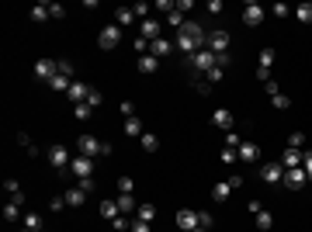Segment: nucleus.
Here are the masks:
<instances>
[{
  "mask_svg": "<svg viewBox=\"0 0 312 232\" xmlns=\"http://www.w3.org/2000/svg\"><path fill=\"white\" fill-rule=\"evenodd\" d=\"M83 201H87V191H80V187H70V191H66V205H70V208H80Z\"/></svg>",
  "mask_w": 312,
  "mask_h": 232,
  "instance_id": "5701e85b",
  "label": "nucleus"
},
{
  "mask_svg": "<svg viewBox=\"0 0 312 232\" xmlns=\"http://www.w3.org/2000/svg\"><path fill=\"white\" fill-rule=\"evenodd\" d=\"M212 222H215V219H212L208 212H198V226H201V229H212Z\"/></svg>",
  "mask_w": 312,
  "mask_h": 232,
  "instance_id": "09e8293b",
  "label": "nucleus"
},
{
  "mask_svg": "<svg viewBox=\"0 0 312 232\" xmlns=\"http://www.w3.org/2000/svg\"><path fill=\"white\" fill-rule=\"evenodd\" d=\"M309 180H312V173H309Z\"/></svg>",
  "mask_w": 312,
  "mask_h": 232,
  "instance_id": "680f3d73",
  "label": "nucleus"
},
{
  "mask_svg": "<svg viewBox=\"0 0 312 232\" xmlns=\"http://www.w3.org/2000/svg\"><path fill=\"white\" fill-rule=\"evenodd\" d=\"M132 187H136L132 177H118V191H122V194H132Z\"/></svg>",
  "mask_w": 312,
  "mask_h": 232,
  "instance_id": "c03bdc74",
  "label": "nucleus"
},
{
  "mask_svg": "<svg viewBox=\"0 0 312 232\" xmlns=\"http://www.w3.org/2000/svg\"><path fill=\"white\" fill-rule=\"evenodd\" d=\"M101 215H104V219H111V222H115V219H118V215H122V212H118V201H101Z\"/></svg>",
  "mask_w": 312,
  "mask_h": 232,
  "instance_id": "c85d7f7f",
  "label": "nucleus"
},
{
  "mask_svg": "<svg viewBox=\"0 0 312 232\" xmlns=\"http://www.w3.org/2000/svg\"><path fill=\"white\" fill-rule=\"evenodd\" d=\"M45 159H49V166L52 170H70V149H63V146H49L45 149Z\"/></svg>",
  "mask_w": 312,
  "mask_h": 232,
  "instance_id": "7ed1b4c3",
  "label": "nucleus"
},
{
  "mask_svg": "<svg viewBox=\"0 0 312 232\" xmlns=\"http://www.w3.org/2000/svg\"><path fill=\"white\" fill-rule=\"evenodd\" d=\"M271 104H274L278 111H288V108H292V97H288V94H274V97H271Z\"/></svg>",
  "mask_w": 312,
  "mask_h": 232,
  "instance_id": "473e14b6",
  "label": "nucleus"
},
{
  "mask_svg": "<svg viewBox=\"0 0 312 232\" xmlns=\"http://www.w3.org/2000/svg\"><path fill=\"white\" fill-rule=\"evenodd\" d=\"M77 153L87 156V159L104 156V142H101V139H94V135H80V139H77Z\"/></svg>",
  "mask_w": 312,
  "mask_h": 232,
  "instance_id": "f03ea898",
  "label": "nucleus"
},
{
  "mask_svg": "<svg viewBox=\"0 0 312 232\" xmlns=\"http://www.w3.org/2000/svg\"><path fill=\"white\" fill-rule=\"evenodd\" d=\"M173 52V42L170 38H153L150 42V56H156V59H163V56H170Z\"/></svg>",
  "mask_w": 312,
  "mask_h": 232,
  "instance_id": "ddd939ff",
  "label": "nucleus"
},
{
  "mask_svg": "<svg viewBox=\"0 0 312 232\" xmlns=\"http://www.w3.org/2000/svg\"><path fill=\"white\" fill-rule=\"evenodd\" d=\"M59 73V59H38L35 63V77L38 80H52Z\"/></svg>",
  "mask_w": 312,
  "mask_h": 232,
  "instance_id": "9b49d317",
  "label": "nucleus"
},
{
  "mask_svg": "<svg viewBox=\"0 0 312 232\" xmlns=\"http://www.w3.org/2000/svg\"><path fill=\"white\" fill-rule=\"evenodd\" d=\"M166 24L180 31V28H184V14H180V10H170V14H166Z\"/></svg>",
  "mask_w": 312,
  "mask_h": 232,
  "instance_id": "f704fd0d",
  "label": "nucleus"
},
{
  "mask_svg": "<svg viewBox=\"0 0 312 232\" xmlns=\"http://www.w3.org/2000/svg\"><path fill=\"white\" fill-rule=\"evenodd\" d=\"M253 219H257V229H260V232H271V226H274V215H271V212H264V208H260Z\"/></svg>",
  "mask_w": 312,
  "mask_h": 232,
  "instance_id": "b1692460",
  "label": "nucleus"
},
{
  "mask_svg": "<svg viewBox=\"0 0 312 232\" xmlns=\"http://www.w3.org/2000/svg\"><path fill=\"white\" fill-rule=\"evenodd\" d=\"M59 73H63V77H70V80H73V63H70V59H59Z\"/></svg>",
  "mask_w": 312,
  "mask_h": 232,
  "instance_id": "8fccbe9b",
  "label": "nucleus"
},
{
  "mask_svg": "<svg viewBox=\"0 0 312 232\" xmlns=\"http://www.w3.org/2000/svg\"><path fill=\"white\" fill-rule=\"evenodd\" d=\"M271 14H274V17H288V14H292V7H288V3H274V7H271Z\"/></svg>",
  "mask_w": 312,
  "mask_h": 232,
  "instance_id": "79ce46f5",
  "label": "nucleus"
},
{
  "mask_svg": "<svg viewBox=\"0 0 312 232\" xmlns=\"http://www.w3.org/2000/svg\"><path fill=\"white\" fill-rule=\"evenodd\" d=\"M73 115H77L80 121H83V118H90V104H77V108H73Z\"/></svg>",
  "mask_w": 312,
  "mask_h": 232,
  "instance_id": "3c124183",
  "label": "nucleus"
},
{
  "mask_svg": "<svg viewBox=\"0 0 312 232\" xmlns=\"http://www.w3.org/2000/svg\"><path fill=\"white\" fill-rule=\"evenodd\" d=\"M139 35H143L146 42H153V38H159V21H156V17H146V21L139 24Z\"/></svg>",
  "mask_w": 312,
  "mask_h": 232,
  "instance_id": "2eb2a0df",
  "label": "nucleus"
},
{
  "mask_svg": "<svg viewBox=\"0 0 312 232\" xmlns=\"http://www.w3.org/2000/svg\"><path fill=\"white\" fill-rule=\"evenodd\" d=\"M208 49L215 56H229V31H212L208 35Z\"/></svg>",
  "mask_w": 312,
  "mask_h": 232,
  "instance_id": "0eeeda50",
  "label": "nucleus"
},
{
  "mask_svg": "<svg viewBox=\"0 0 312 232\" xmlns=\"http://www.w3.org/2000/svg\"><path fill=\"white\" fill-rule=\"evenodd\" d=\"M63 208H66V194H59V198L49 201V212H63Z\"/></svg>",
  "mask_w": 312,
  "mask_h": 232,
  "instance_id": "a18cd8bd",
  "label": "nucleus"
},
{
  "mask_svg": "<svg viewBox=\"0 0 312 232\" xmlns=\"http://www.w3.org/2000/svg\"><path fill=\"white\" fill-rule=\"evenodd\" d=\"M136 219H139V222H153V219H156V208H153V205H139Z\"/></svg>",
  "mask_w": 312,
  "mask_h": 232,
  "instance_id": "2f4dec72",
  "label": "nucleus"
},
{
  "mask_svg": "<svg viewBox=\"0 0 312 232\" xmlns=\"http://www.w3.org/2000/svg\"><path fill=\"white\" fill-rule=\"evenodd\" d=\"M309 184V173L302 170V166H292V170H285V187L288 191H302Z\"/></svg>",
  "mask_w": 312,
  "mask_h": 232,
  "instance_id": "39448f33",
  "label": "nucleus"
},
{
  "mask_svg": "<svg viewBox=\"0 0 312 232\" xmlns=\"http://www.w3.org/2000/svg\"><path fill=\"white\" fill-rule=\"evenodd\" d=\"M129 232H150V222H139V219H136V222H132V229Z\"/></svg>",
  "mask_w": 312,
  "mask_h": 232,
  "instance_id": "4d7b16f0",
  "label": "nucleus"
},
{
  "mask_svg": "<svg viewBox=\"0 0 312 232\" xmlns=\"http://www.w3.org/2000/svg\"><path fill=\"white\" fill-rule=\"evenodd\" d=\"M125 135L143 139V121H139V118H125Z\"/></svg>",
  "mask_w": 312,
  "mask_h": 232,
  "instance_id": "393cba45",
  "label": "nucleus"
},
{
  "mask_svg": "<svg viewBox=\"0 0 312 232\" xmlns=\"http://www.w3.org/2000/svg\"><path fill=\"white\" fill-rule=\"evenodd\" d=\"M101 101H104V97H101V90H94V87H90V94H87V104H90V108H97Z\"/></svg>",
  "mask_w": 312,
  "mask_h": 232,
  "instance_id": "de8ad7c7",
  "label": "nucleus"
},
{
  "mask_svg": "<svg viewBox=\"0 0 312 232\" xmlns=\"http://www.w3.org/2000/svg\"><path fill=\"white\" fill-rule=\"evenodd\" d=\"M257 156H260L257 142H243V146H239V159H243V163H257Z\"/></svg>",
  "mask_w": 312,
  "mask_h": 232,
  "instance_id": "a211bd4d",
  "label": "nucleus"
},
{
  "mask_svg": "<svg viewBox=\"0 0 312 232\" xmlns=\"http://www.w3.org/2000/svg\"><path fill=\"white\" fill-rule=\"evenodd\" d=\"M132 49H136L139 56H146V52H150V42H146V38L139 35V38H132Z\"/></svg>",
  "mask_w": 312,
  "mask_h": 232,
  "instance_id": "ea45409f",
  "label": "nucleus"
},
{
  "mask_svg": "<svg viewBox=\"0 0 312 232\" xmlns=\"http://www.w3.org/2000/svg\"><path fill=\"white\" fill-rule=\"evenodd\" d=\"M208 14H222V0H208Z\"/></svg>",
  "mask_w": 312,
  "mask_h": 232,
  "instance_id": "13d9d810",
  "label": "nucleus"
},
{
  "mask_svg": "<svg viewBox=\"0 0 312 232\" xmlns=\"http://www.w3.org/2000/svg\"><path fill=\"white\" fill-rule=\"evenodd\" d=\"M87 94H90V87H87V83H80V80H73V87H70V94H66V97H70L73 104H87Z\"/></svg>",
  "mask_w": 312,
  "mask_h": 232,
  "instance_id": "dca6fc26",
  "label": "nucleus"
},
{
  "mask_svg": "<svg viewBox=\"0 0 312 232\" xmlns=\"http://www.w3.org/2000/svg\"><path fill=\"white\" fill-rule=\"evenodd\" d=\"M194 232H208V229H201V226H198V229H194Z\"/></svg>",
  "mask_w": 312,
  "mask_h": 232,
  "instance_id": "052dcab7",
  "label": "nucleus"
},
{
  "mask_svg": "<svg viewBox=\"0 0 312 232\" xmlns=\"http://www.w3.org/2000/svg\"><path fill=\"white\" fill-rule=\"evenodd\" d=\"M139 142H143V149H146V153H156V149H159V139H156L153 132H143V139H139Z\"/></svg>",
  "mask_w": 312,
  "mask_h": 232,
  "instance_id": "7c9ffc66",
  "label": "nucleus"
},
{
  "mask_svg": "<svg viewBox=\"0 0 312 232\" xmlns=\"http://www.w3.org/2000/svg\"><path fill=\"white\" fill-rule=\"evenodd\" d=\"M156 10H166V14H170V10H177V3H170V0H159V3H153Z\"/></svg>",
  "mask_w": 312,
  "mask_h": 232,
  "instance_id": "5fc2aeb1",
  "label": "nucleus"
},
{
  "mask_svg": "<svg viewBox=\"0 0 312 232\" xmlns=\"http://www.w3.org/2000/svg\"><path fill=\"white\" fill-rule=\"evenodd\" d=\"M115 229L125 232V229H132V226H129V219H125V215H118V219H115Z\"/></svg>",
  "mask_w": 312,
  "mask_h": 232,
  "instance_id": "6e6d98bb",
  "label": "nucleus"
},
{
  "mask_svg": "<svg viewBox=\"0 0 312 232\" xmlns=\"http://www.w3.org/2000/svg\"><path fill=\"white\" fill-rule=\"evenodd\" d=\"M177 229L194 232L198 229V212H194V208H180V212H177Z\"/></svg>",
  "mask_w": 312,
  "mask_h": 232,
  "instance_id": "9d476101",
  "label": "nucleus"
},
{
  "mask_svg": "<svg viewBox=\"0 0 312 232\" xmlns=\"http://www.w3.org/2000/svg\"><path fill=\"white\" fill-rule=\"evenodd\" d=\"M187 66H194L198 73H208V70H215V66H219V56H215L212 49H198V52L187 59Z\"/></svg>",
  "mask_w": 312,
  "mask_h": 232,
  "instance_id": "f257e3e1",
  "label": "nucleus"
},
{
  "mask_svg": "<svg viewBox=\"0 0 312 232\" xmlns=\"http://www.w3.org/2000/svg\"><path fill=\"white\" fill-rule=\"evenodd\" d=\"M132 21H136V10H132V7H118V10H115V24H118V28H125V24H132Z\"/></svg>",
  "mask_w": 312,
  "mask_h": 232,
  "instance_id": "6ab92c4d",
  "label": "nucleus"
},
{
  "mask_svg": "<svg viewBox=\"0 0 312 232\" xmlns=\"http://www.w3.org/2000/svg\"><path fill=\"white\" fill-rule=\"evenodd\" d=\"M49 87H52V90H59V94H70L73 80H70V77H63V73H56V77L49 80Z\"/></svg>",
  "mask_w": 312,
  "mask_h": 232,
  "instance_id": "4be33fe9",
  "label": "nucleus"
},
{
  "mask_svg": "<svg viewBox=\"0 0 312 232\" xmlns=\"http://www.w3.org/2000/svg\"><path fill=\"white\" fill-rule=\"evenodd\" d=\"M302 170L312 173V153H302Z\"/></svg>",
  "mask_w": 312,
  "mask_h": 232,
  "instance_id": "bf43d9fd",
  "label": "nucleus"
},
{
  "mask_svg": "<svg viewBox=\"0 0 312 232\" xmlns=\"http://www.w3.org/2000/svg\"><path fill=\"white\" fill-rule=\"evenodd\" d=\"M42 232H45V229H42Z\"/></svg>",
  "mask_w": 312,
  "mask_h": 232,
  "instance_id": "0e129e2a",
  "label": "nucleus"
},
{
  "mask_svg": "<svg viewBox=\"0 0 312 232\" xmlns=\"http://www.w3.org/2000/svg\"><path fill=\"white\" fill-rule=\"evenodd\" d=\"M212 121H215L219 128H226V132H233V115H229L226 108H219V111L212 115Z\"/></svg>",
  "mask_w": 312,
  "mask_h": 232,
  "instance_id": "aec40b11",
  "label": "nucleus"
},
{
  "mask_svg": "<svg viewBox=\"0 0 312 232\" xmlns=\"http://www.w3.org/2000/svg\"><path fill=\"white\" fill-rule=\"evenodd\" d=\"M260 180L264 184H281L285 180V166L281 163H264L260 166Z\"/></svg>",
  "mask_w": 312,
  "mask_h": 232,
  "instance_id": "6e6552de",
  "label": "nucleus"
},
{
  "mask_svg": "<svg viewBox=\"0 0 312 232\" xmlns=\"http://www.w3.org/2000/svg\"><path fill=\"white\" fill-rule=\"evenodd\" d=\"M173 42H177V49H180L187 59H191V56L201 49V42H198V38H191V35H184V31H177V38H173Z\"/></svg>",
  "mask_w": 312,
  "mask_h": 232,
  "instance_id": "f8f14e48",
  "label": "nucleus"
},
{
  "mask_svg": "<svg viewBox=\"0 0 312 232\" xmlns=\"http://www.w3.org/2000/svg\"><path fill=\"white\" fill-rule=\"evenodd\" d=\"M49 17L63 21V17H66V7H63V3H49Z\"/></svg>",
  "mask_w": 312,
  "mask_h": 232,
  "instance_id": "58836bf2",
  "label": "nucleus"
},
{
  "mask_svg": "<svg viewBox=\"0 0 312 232\" xmlns=\"http://www.w3.org/2000/svg\"><path fill=\"white\" fill-rule=\"evenodd\" d=\"M24 229L42 232V215H38V212H28V215H24Z\"/></svg>",
  "mask_w": 312,
  "mask_h": 232,
  "instance_id": "c756f323",
  "label": "nucleus"
},
{
  "mask_svg": "<svg viewBox=\"0 0 312 232\" xmlns=\"http://www.w3.org/2000/svg\"><path fill=\"white\" fill-rule=\"evenodd\" d=\"M274 56H278L274 49H264V52H260V66H257V80H260V83H267V80H271V66H274Z\"/></svg>",
  "mask_w": 312,
  "mask_h": 232,
  "instance_id": "1a4fd4ad",
  "label": "nucleus"
},
{
  "mask_svg": "<svg viewBox=\"0 0 312 232\" xmlns=\"http://www.w3.org/2000/svg\"><path fill=\"white\" fill-rule=\"evenodd\" d=\"M24 232H31V229H24Z\"/></svg>",
  "mask_w": 312,
  "mask_h": 232,
  "instance_id": "e2e57ef3",
  "label": "nucleus"
},
{
  "mask_svg": "<svg viewBox=\"0 0 312 232\" xmlns=\"http://www.w3.org/2000/svg\"><path fill=\"white\" fill-rule=\"evenodd\" d=\"M132 10H136V17H143V21H146V17H153V14H150V10H153V3H146V0H143V3H136Z\"/></svg>",
  "mask_w": 312,
  "mask_h": 232,
  "instance_id": "e433bc0d",
  "label": "nucleus"
},
{
  "mask_svg": "<svg viewBox=\"0 0 312 232\" xmlns=\"http://www.w3.org/2000/svg\"><path fill=\"white\" fill-rule=\"evenodd\" d=\"M239 159V149H222V163H236Z\"/></svg>",
  "mask_w": 312,
  "mask_h": 232,
  "instance_id": "864d4df0",
  "label": "nucleus"
},
{
  "mask_svg": "<svg viewBox=\"0 0 312 232\" xmlns=\"http://www.w3.org/2000/svg\"><path fill=\"white\" fill-rule=\"evenodd\" d=\"M292 14H295V17H299L302 24H312V3H299V7H295Z\"/></svg>",
  "mask_w": 312,
  "mask_h": 232,
  "instance_id": "a878e982",
  "label": "nucleus"
},
{
  "mask_svg": "<svg viewBox=\"0 0 312 232\" xmlns=\"http://www.w3.org/2000/svg\"><path fill=\"white\" fill-rule=\"evenodd\" d=\"M222 77H226V70H222V66H215V70H208V73H205V80H208V83H219Z\"/></svg>",
  "mask_w": 312,
  "mask_h": 232,
  "instance_id": "a19ab883",
  "label": "nucleus"
},
{
  "mask_svg": "<svg viewBox=\"0 0 312 232\" xmlns=\"http://www.w3.org/2000/svg\"><path fill=\"white\" fill-rule=\"evenodd\" d=\"M264 17H267V10H264L260 3H246V7H243V24H246V28H260Z\"/></svg>",
  "mask_w": 312,
  "mask_h": 232,
  "instance_id": "20e7f679",
  "label": "nucleus"
},
{
  "mask_svg": "<svg viewBox=\"0 0 312 232\" xmlns=\"http://www.w3.org/2000/svg\"><path fill=\"white\" fill-rule=\"evenodd\" d=\"M118 111H122L125 118H136V104H132V101H122V104H118Z\"/></svg>",
  "mask_w": 312,
  "mask_h": 232,
  "instance_id": "37998d69",
  "label": "nucleus"
},
{
  "mask_svg": "<svg viewBox=\"0 0 312 232\" xmlns=\"http://www.w3.org/2000/svg\"><path fill=\"white\" fill-rule=\"evenodd\" d=\"M229 191H233L229 184H215V187H212V201H226V198H229Z\"/></svg>",
  "mask_w": 312,
  "mask_h": 232,
  "instance_id": "72a5a7b5",
  "label": "nucleus"
},
{
  "mask_svg": "<svg viewBox=\"0 0 312 232\" xmlns=\"http://www.w3.org/2000/svg\"><path fill=\"white\" fill-rule=\"evenodd\" d=\"M70 170H73L77 177H94V159H87V156H77V159L70 163Z\"/></svg>",
  "mask_w": 312,
  "mask_h": 232,
  "instance_id": "4468645a",
  "label": "nucleus"
},
{
  "mask_svg": "<svg viewBox=\"0 0 312 232\" xmlns=\"http://www.w3.org/2000/svg\"><path fill=\"white\" fill-rule=\"evenodd\" d=\"M118 38H122V28H118V24H104L101 35H97V45H101V49H115Z\"/></svg>",
  "mask_w": 312,
  "mask_h": 232,
  "instance_id": "423d86ee",
  "label": "nucleus"
},
{
  "mask_svg": "<svg viewBox=\"0 0 312 232\" xmlns=\"http://www.w3.org/2000/svg\"><path fill=\"white\" fill-rule=\"evenodd\" d=\"M288 146H292V149H302V146H306V132H292V135H288Z\"/></svg>",
  "mask_w": 312,
  "mask_h": 232,
  "instance_id": "4c0bfd02",
  "label": "nucleus"
},
{
  "mask_svg": "<svg viewBox=\"0 0 312 232\" xmlns=\"http://www.w3.org/2000/svg\"><path fill=\"white\" fill-rule=\"evenodd\" d=\"M31 21H35V24L49 21V3H35V7H31Z\"/></svg>",
  "mask_w": 312,
  "mask_h": 232,
  "instance_id": "bb28decb",
  "label": "nucleus"
},
{
  "mask_svg": "<svg viewBox=\"0 0 312 232\" xmlns=\"http://www.w3.org/2000/svg\"><path fill=\"white\" fill-rule=\"evenodd\" d=\"M17 215H21V205H17V201H10V205H3V219H7V222H14Z\"/></svg>",
  "mask_w": 312,
  "mask_h": 232,
  "instance_id": "c9c22d12",
  "label": "nucleus"
},
{
  "mask_svg": "<svg viewBox=\"0 0 312 232\" xmlns=\"http://www.w3.org/2000/svg\"><path fill=\"white\" fill-rule=\"evenodd\" d=\"M118 212H122V215H125V212H139L136 198H132V194H122V198H118Z\"/></svg>",
  "mask_w": 312,
  "mask_h": 232,
  "instance_id": "cd10ccee",
  "label": "nucleus"
},
{
  "mask_svg": "<svg viewBox=\"0 0 312 232\" xmlns=\"http://www.w3.org/2000/svg\"><path fill=\"white\" fill-rule=\"evenodd\" d=\"M278 163H281L285 170H292V166H302V153H299V149H285V156H281Z\"/></svg>",
  "mask_w": 312,
  "mask_h": 232,
  "instance_id": "f3484780",
  "label": "nucleus"
},
{
  "mask_svg": "<svg viewBox=\"0 0 312 232\" xmlns=\"http://www.w3.org/2000/svg\"><path fill=\"white\" fill-rule=\"evenodd\" d=\"M80 191H87V194H90V191H94V177H80V184H77Z\"/></svg>",
  "mask_w": 312,
  "mask_h": 232,
  "instance_id": "603ef678",
  "label": "nucleus"
},
{
  "mask_svg": "<svg viewBox=\"0 0 312 232\" xmlns=\"http://www.w3.org/2000/svg\"><path fill=\"white\" fill-rule=\"evenodd\" d=\"M156 70H159V59L156 56H150V52L139 56V73H156Z\"/></svg>",
  "mask_w": 312,
  "mask_h": 232,
  "instance_id": "412c9836",
  "label": "nucleus"
},
{
  "mask_svg": "<svg viewBox=\"0 0 312 232\" xmlns=\"http://www.w3.org/2000/svg\"><path fill=\"white\" fill-rule=\"evenodd\" d=\"M239 146H243V139H239L236 132H229V135H226V149H239Z\"/></svg>",
  "mask_w": 312,
  "mask_h": 232,
  "instance_id": "49530a36",
  "label": "nucleus"
}]
</instances>
